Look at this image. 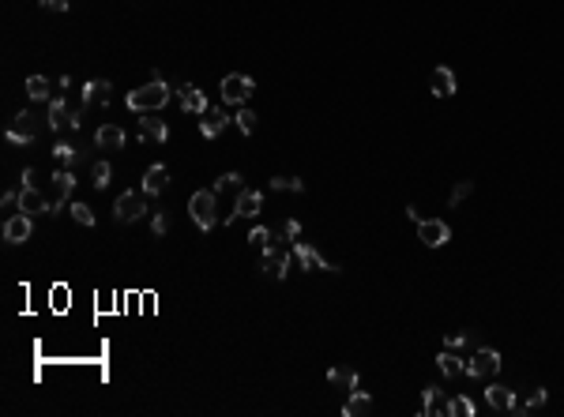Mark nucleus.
Returning <instances> with one entry per match:
<instances>
[{
	"mask_svg": "<svg viewBox=\"0 0 564 417\" xmlns=\"http://www.w3.org/2000/svg\"><path fill=\"white\" fill-rule=\"evenodd\" d=\"M169 98H173V94H169V83L162 76H151V83L147 87H140V91H132L128 94V109H132V113H155V109H162V106H169Z\"/></svg>",
	"mask_w": 564,
	"mask_h": 417,
	"instance_id": "f257e3e1",
	"label": "nucleus"
},
{
	"mask_svg": "<svg viewBox=\"0 0 564 417\" xmlns=\"http://www.w3.org/2000/svg\"><path fill=\"white\" fill-rule=\"evenodd\" d=\"M188 214H192V222H196V229L211 234V229L219 226V192H215V188H199V192H192V199H188Z\"/></svg>",
	"mask_w": 564,
	"mask_h": 417,
	"instance_id": "f03ea898",
	"label": "nucleus"
},
{
	"mask_svg": "<svg viewBox=\"0 0 564 417\" xmlns=\"http://www.w3.org/2000/svg\"><path fill=\"white\" fill-rule=\"evenodd\" d=\"M42 124H50V120H42L34 109H23V113L12 120V128H8V143H34Z\"/></svg>",
	"mask_w": 564,
	"mask_h": 417,
	"instance_id": "7ed1b4c3",
	"label": "nucleus"
},
{
	"mask_svg": "<svg viewBox=\"0 0 564 417\" xmlns=\"http://www.w3.org/2000/svg\"><path fill=\"white\" fill-rule=\"evenodd\" d=\"M143 211H147V192L143 188H128V192H120L117 196V207H113V214H117V222H135V218H143Z\"/></svg>",
	"mask_w": 564,
	"mask_h": 417,
	"instance_id": "20e7f679",
	"label": "nucleus"
},
{
	"mask_svg": "<svg viewBox=\"0 0 564 417\" xmlns=\"http://www.w3.org/2000/svg\"><path fill=\"white\" fill-rule=\"evenodd\" d=\"M497 372H501V354L493 346H481L466 357V376H474V380H489Z\"/></svg>",
	"mask_w": 564,
	"mask_h": 417,
	"instance_id": "39448f33",
	"label": "nucleus"
},
{
	"mask_svg": "<svg viewBox=\"0 0 564 417\" xmlns=\"http://www.w3.org/2000/svg\"><path fill=\"white\" fill-rule=\"evenodd\" d=\"M290 260H294V252H290L286 245H268V248H263V260H260V271L279 282V278H286Z\"/></svg>",
	"mask_w": 564,
	"mask_h": 417,
	"instance_id": "423d86ee",
	"label": "nucleus"
},
{
	"mask_svg": "<svg viewBox=\"0 0 564 417\" xmlns=\"http://www.w3.org/2000/svg\"><path fill=\"white\" fill-rule=\"evenodd\" d=\"M219 91H222V102H226V106H245V102L252 98L256 83H252L248 76H226Z\"/></svg>",
	"mask_w": 564,
	"mask_h": 417,
	"instance_id": "0eeeda50",
	"label": "nucleus"
},
{
	"mask_svg": "<svg viewBox=\"0 0 564 417\" xmlns=\"http://www.w3.org/2000/svg\"><path fill=\"white\" fill-rule=\"evenodd\" d=\"M294 256H297V267H301V271H332V275L343 271L338 263L324 260V256H320L312 245H305V240H294Z\"/></svg>",
	"mask_w": 564,
	"mask_h": 417,
	"instance_id": "6e6552de",
	"label": "nucleus"
},
{
	"mask_svg": "<svg viewBox=\"0 0 564 417\" xmlns=\"http://www.w3.org/2000/svg\"><path fill=\"white\" fill-rule=\"evenodd\" d=\"M417 240H422L425 248H440L451 240V229L444 218H422L417 222Z\"/></svg>",
	"mask_w": 564,
	"mask_h": 417,
	"instance_id": "1a4fd4ad",
	"label": "nucleus"
},
{
	"mask_svg": "<svg viewBox=\"0 0 564 417\" xmlns=\"http://www.w3.org/2000/svg\"><path fill=\"white\" fill-rule=\"evenodd\" d=\"M19 211L23 214H53V199H45L34 184H23L19 188Z\"/></svg>",
	"mask_w": 564,
	"mask_h": 417,
	"instance_id": "9d476101",
	"label": "nucleus"
},
{
	"mask_svg": "<svg viewBox=\"0 0 564 417\" xmlns=\"http://www.w3.org/2000/svg\"><path fill=\"white\" fill-rule=\"evenodd\" d=\"M226 128H230V113H226L222 106H207L204 120H199V135H204V139H215V135H222Z\"/></svg>",
	"mask_w": 564,
	"mask_h": 417,
	"instance_id": "9b49d317",
	"label": "nucleus"
},
{
	"mask_svg": "<svg viewBox=\"0 0 564 417\" xmlns=\"http://www.w3.org/2000/svg\"><path fill=\"white\" fill-rule=\"evenodd\" d=\"M34 214H12V218L4 222V240L8 245H23V240H30V234H34Z\"/></svg>",
	"mask_w": 564,
	"mask_h": 417,
	"instance_id": "f8f14e48",
	"label": "nucleus"
},
{
	"mask_svg": "<svg viewBox=\"0 0 564 417\" xmlns=\"http://www.w3.org/2000/svg\"><path fill=\"white\" fill-rule=\"evenodd\" d=\"M263 211V196L256 188H241V196H237V207H233V214H230V226H233V218H256V214Z\"/></svg>",
	"mask_w": 564,
	"mask_h": 417,
	"instance_id": "ddd939ff",
	"label": "nucleus"
},
{
	"mask_svg": "<svg viewBox=\"0 0 564 417\" xmlns=\"http://www.w3.org/2000/svg\"><path fill=\"white\" fill-rule=\"evenodd\" d=\"M429 91L437 94V98H451V94L459 91V83H455V71H451V68H444V64H440V68H433V76H429Z\"/></svg>",
	"mask_w": 564,
	"mask_h": 417,
	"instance_id": "4468645a",
	"label": "nucleus"
},
{
	"mask_svg": "<svg viewBox=\"0 0 564 417\" xmlns=\"http://www.w3.org/2000/svg\"><path fill=\"white\" fill-rule=\"evenodd\" d=\"M72 188H76V177H72V170H56V173H53V214L64 211V203H68Z\"/></svg>",
	"mask_w": 564,
	"mask_h": 417,
	"instance_id": "2eb2a0df",
	"label": "nucleus"
},
{
	"mask_svg": "<svg viewBox=\"0 0 564 417\" xmlns=\"http://www.w3.org/2000/svg\"><path fill=\"white\" fill-rule=\"evenodd\" d=\"M486 403H489V410H497V414H512L515 391H508L504 383H489V387H486Z\"/></svg>",
	"mask_w": 564,
	"mask_h": 417,
	"instance_id": "dca6fc26",
	"label": "nucleus"
},
{
	"mask_svg": "<svg viewBox=\"0 0 564 417\" xmlns=\"http://www.w3.org/2000/svg\"><path fill=\"white\" fill-rule=\"evenodd\" d=\"M177 98H181V109L184 113H196V117H204V109H207V98H204V91H196L192 83H181L177 87Z\"/></svg>",
	"mask_w": 564,
	"mask_h": 417,
	"instance_id": "f3484780",
	"label": "nucleus"
},
{
	"mask_svg": "<svg viewBox=\"0 0 564 417\" xmlns=\"http://www.w3.org/2000/svg\"><path fill=\"white\" fill-rule=\"evenodd\" d=\"M166 188H169V170H166L162 162L151 166V170L143 173V192H147V196H162Z\"/></svg>",
	"mask_w": 564,
	"mask_h": 417,
	"instance_id": "a211bd4d",
	"label": "nucleus"
},
{
	"mask_svg": "<svg viewBox=\"0 0 564 417\" xmlns=\"http://www.w3.org/2000/svg\"><path fill=\"white\" fill-rule=\"evenodd\" d=\"M448 406H451V398H448L440 387H425V398H422V414H425V417L448 414Z\"/></svg>",
	"mask_w": 564,
	"mask_h": 417,
	"instance_id": "6ab92c4d",
	"label": "nucleus"
},
{
	"mask_svg": "<svg viewBox=\"0 0 564 417\" xmlns=\"http://www.w3.org/2000/svg\"><path fill=\"white\" fill-rule=\"evenodd\" d=\"M437 368L448 376V380H459V376H466V361L455 354V350H440V357H437Z\"/></svg>",
	"mask_w": 564,
	"mask_h": 417,
	"instance_id": "aec40b11",
	"label": "nucleus"
},
{
	"mask_svg": "<svg viewBox=\"0 0 564 417\" xmlns=\"http://www.w3.org/2000/svg\"><path fill=\"white\" fill-rule=\"evenodd\" d=\"M343 414H346V417H369V414H373V395L354 387L350 398H346V406H343Z\"/></svg>",
	"mask_w": 564,
	"mask_h": 417,
	"instance_id": "412c9836",
	"label": "nucleus"
},
{
	"mask_svg": "<svg viewBox=\"0 0 564 417\" xmlns=\"http://www.w3.org/2000/svg\"><path fill=\"white\" fill-rule=\"evenodd\" d=\"M91 102H113V83L109 79H91V83H83V106H91Z\"/></svg>",
	"mask_w": 564,
	"mask_h": 417,
	"instance_id": "4be33fe9",
	"label": "nucleus"
},
{
	"mask_svg": "<svg viewBox=\"0 0 564 417\" xmlns=\"http://www.w3.org/2000/svg\"><path fill=\"white\" fill-rule=\"evenodd\" d=\"M94 143H98L102 150H120L124 147V132H120V124H102L98 132H94Z\"/></svg>",
	"mask_w": 564,
	"mask_h": 417,
	"instance_id": "5701e85b",
	"label": "nucleus"
},
{
	"mask_svg": "<svg viewBox=\"0 0 564 417\" xmlns=\"http://www.w3.org/2000/svg\"><path fill=\"white\" fill-rule=\"evenodd\" d=\"M140 139H151V143H166L169 139V132H166V124L158 117H151V113H143L140 117Z\"/></svg>",
	"mask_w": 564,
	"mask_h": 417,
	"instance_id": "b1692460",
	"label": "nucleus"
},
{
	"mask_svg": "<svg viewBox=\"0 0 564 417\" xmlns=\"http://www.w3.org/2000/svg\"><path fill=\"white\" fill-rule=\"evenodd\" d=\"M327 383H332V387H338V391H354L358 387V372H354V368H332V372H327Z\"/></svg>",
	"mask_w": 564,
	"mask_h": 417,
	"instance_id": "393cba45",
	"label": "nucleus"
},
{
	"mask_svg": "<svg viewBox=\"0 0 564 417\" xmlns=\"http://www.w3.org/2000/svg\"><path fill=\"white\" fill-rule=\"evenodd\" d=\"M545 398H550V395H545L542 387H534L527 398H523V403L512 406V414H519V417H523V414H534V410H542V406H545Z\"/></svg>",
	"mask_w": 564,
	"mask_h": 417,
	"instance_id": "a878e982",
	"label": "nucleus"
},
{
	"mask_svg": "<svg viewBox=\"0 0 564 417\" xmlns=\"http://www.w3.org/2000/svg\"><path fill=\"white\" fill-rule=\"evenodd\" d=\"M27 98L30 102H45V98H50V79H45V76H30L27 79Z\"/></svg>",
	"mask_w": 564,
	"mask_h": 417,
	"instance_id": "bb28decb",
	"label": "nucleus"
},
{
	"mask_svg": "<svg viewBox=\"0 0 564 417\" xmlns=\"http://www.w3.org/2000/svg\"><path fill=\"white\" fill-rule=\"evenodd\" d=\"M109 177H113V166L109 162H94L91 166V184H94V188H106Z\"/></svg>",
	"mask_w": 564,
	"mask_h": 417,
	"instance_id": "cd10ccee",
	"label": "nucleus"
},
{
	"mask_svg": "<svg viewBox=\"0 0 564 417\" xmlns=\"http://www.w3.org/2000/svg\"><path fill=\"white\" fill-rule=\"evenodd\" d=\"M256 120H260V117H256L252 109H241V113L233 117V124H237L241 135H252V132H256Z\"/></svg>",
	"mask_w": 564,
	"mask_h": 417,
	"instance_id": "c85d7f7f",
	"label": "nucleus"
},
{
	"mask_svg": "<svg viewBox=\"0 0 564 417\" xmlns=\"http://www.w3.org/2000/svg\"><path fill=\"white\" fill-rule=\"evenodd\" d=\"M448 414H451V417H474L478 410H474V403H470V398H466V395H459V398H451Z\"/></svg>",
	"mask_w": 564,
	"mask_h": 417,
	"instance_id": "c756f323",
	"label": "nucleus"
},
{
	"mask_svg": "<svg viewBox=\"0 0 564 417\" xmlns=\"http://www.w3.org/2000/svg\"><path fill=\"white\" fill-rule=\"evenodd\" d=\"M271 188H275V192H305V181H297V177H271Z\"/></svg>",
	"mask_w": 564,
	"mask_h": 417,
	"instance_id": "7c9ffc66",
	"label": "nucleus"
},
{
	"mask_svg": "<svg viewBox=\"0 0 564 417\" xmlns=\"http://www.w3.org/2000/svg\"><path fill=\"white\" fill-rule=\"evenodd\" d=\"M68 211H72V218H76L79 226H94V211H91L87 203H72Z\"/></svg>",
	"mask_w": 564,
	"mask_h": 417,
	"instance_id": "2f4dec72",
	"label": "nucleus"
},
{
	"mask_svg": "<svg viewBox=\"0 0 564 417\" xmlns=\"http://www.w3.org/2000/svg\"><path fill=\"white\" fill-rule=\"evenodd\" d=\"M53 158H56L61 166H72V162H76V147H72V143H56V147H53Z\"/></svg>",
	"mask_w": 564,
	"mask_h": 417,
	"instance_id": "473e14b6",
	"label": "nucleus"
},
{
	"mask_svg": "<svg viewBox=\"0 0 564 417\" xmlns=\"http://www.w3.org/2000/svg\"><path fill=\"white\" fill-rule=\"evenodd\" d=\"M470 192H474V181H459L455 188H451V199H448V203H451V207H459L466 196H470Z\"/></svg>",
	"mask_w": 564,
	"mask_h": 417,
	"instance_id": "72a5a7b5",
	"label": "nucleus"
},
{
	"mask_svg": "<svg viewBox=\"0 0 564 417\" xmlns=\"http://www.w3.org/2000/svg\"><path fill=\"white\" fill-rule=\"evenodd\" d=\"M248 240H252V245H263V248H268V245H275V240H279V237H275V234H271V229H268V226H256V229H252V234H248Z\"/></svg>",
	"mask_w": 564,
	"mask_h": 417,
	"instance_id": "f704fd0d",
	"label": "nucleus"
},
{
	"mask_svg": "<svg viewBox=\"0 0 564 417\" xmlns=\"http://www.w3.org/2000/svg\"><path fill=\"white\" fill-rule=\"evenodd\" d=\"M230 188H241V173H222L215 181V192H230Z\"/></svg>",
	"mask_w": 564,
	"mask_h": 417,
	"instance_id": "c9c22d12",
	"label": "nucleus"
},
{
	"mask_svg": "<svg viewBox=\"0 0 564 417\" xmlns=\"http://www.w3.org/2000/svg\"><path fill=\"white\" fill-rule=\"evenodd\" d=\"M466 342H470V331H451V335H448V342H444V346H448V350H463V346H466Z\"/></svg>",
	"mask_w": 564,
	"mask_h": 417,
	"instance_id": "e433bc0d",
	"label": "nucleus"
},
{
	"mask_svg": "<svg viewBox=\"0 0 564 417\" xmlns=\"http://www.w3.org/2000/svg\"><path fill=\"white\" fill-rule=\"evenodd\" d=\"M282 237H286V240H297V237H301V222H297V218H290L286 226H282Z\"/></svg>",
	"mask_w": 564,
	"mask_h": 417,
	"instance_id": "4c0bfd02",
	"label": "nucleus"
},
{
	"mask_svg": "<svg viewBox=\"0 0 564 417\" xmlns=\"http://www.w3.org/2000/svg\"><path fill=\"white\" fill-rule=\"evenodd\" d=\"M166 229H169V222H166V214H155V218H151V234H155V237H162V234H166Z\"/></svg>",
	"mask_w": 564,
	"mask_h": 417,
	"instance_id": "58836bf2",
	"label": "nucleus"
},
{
	"mask_svg": "<svg viewBox=\"0 0 564 417\" xmlns=\"http://www.w3.org/2000/svg\"><path fill=\"white\" fill-rule=\"evenodd\" d=\"M42 8H50V12H68V0H42Z\"/></svg>",
	"mask_w": 564,
	"mask_h": 417,
	"instance_id": "ea45409f",
	"label": "nucleus"
},
{
	"mask_svg": "<svg viewBox=\"0 0 564 417\" xmlns=\"http://www.w3.org/2000/svg\"><path fill=\"white\" fill-rule=\"evenodd\" d=\"M0 203H4L8 211H12V207H19V192H4V199H0Z\"/></svg>",
	"mask_w": 564,
	"mask_h": 417,
	"instance_id": "a19ab883",
	"label": "nucleus"
}]
</instances>
